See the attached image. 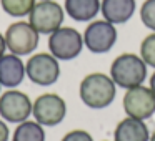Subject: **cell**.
I'll list each match as a JSON object with an SVG mask.
<instances>
[{
  "mask_svg": "<svg viewBox=\"0 0 155 141\" xmlns=\"http://www.w3.org/2000/svg\"><path fill=\"white\" fill-rule=\"evenodd\" d=\"M80 100L92 110H104L110 106L117 95V85L105 73H90L80 81Z\"/></svg>",
  "mask_w": 155,
  "mask_h": 141,
  "instance_id": "6da1fadb",
  "label": "cell"
},
{
  "mask_svg": "<svg viewBox=\"0 0 155 141\" xmlns=\"http://www.w3.org/2000/svg\"><path fill=\"white\" fill-rule=\"evenodd\" d=\"M110 78L117 86L125 90L138 86L147 78V63L142 60L140 55L122 53L112 61Z\"/></svg>",
  "mask_w": 155,
  "mask_h": 141,
  "instance_id": "7a4b0ae2",
  "label": "cell"
},
{
  "mask_svg": "<svg viewBox=\"0 0 155 141\" xmlns=\"http://www.w3.org/2000/svg\"><path fill=\"white\" fill-rule=\"evenodd\" d=\"M84 35L72 27H60L48 35V50L57 60H74L84 50Z\"/></svg>",
  "mask_w": 155,
  "mask_h": 141,
  "instance_id": "3957f363",
  "label": "cell"
},
{
  "mask_svg": "<svg viewBox=\"0 0 155 141\" xmlns=\"http://www.w3.org/2000/svg\"><path fill=\"white\" fill-rule=\"evenodd\" d=\"M65 18V10L55 0H40L34 5L28 24L40 35H50L62 27Z\"/></svg>",
  "mask_w": 155,
  "mask_h": 141,
  "instance_id": "277c9868",
  "label": "cell"
},
{
  "mask_svg": "<svg viewBox=\"0 0 155 141\" xmlns=\"http://www.w3.org/2000/svg\"><path fill=\"white\" fill-rule=\"evenodd\" d=\"M122 105L127 116L145 121L155 114V93L150 86L143 85L128 88L124 95Z\"/></svg>",
  "mask_w": 155,
  "mask_h": 141,
  "instance_id": "5b68a950",
  "label": "cell"
},
{
  "mask_svg": "<svg viewBox=\"0 0 155 141\" xmlns=\"http://www.w3.org/2000/svg\"><path fill=\"white\" fill-rule=\"evenodd\" d=\"M5 43L10 53L18 55V57H25L30 55L35 48L38 47V33L28 22H14L8 25L7 32H5Z\"/></svg>",
  "mask_w": 155,
  "mask_h": 141,
  "instance_id": "8992f818",
  "label": "cell"
},
{
  "mask_svg": "<svg viewBox=\"0 0 155 141\" xmlns=\"http://www.w3.org/2000/svg\"><path fill=\"white\" fill-rule=\"evenodd\" d=\"M25 73L32 83L50 86L60 77V65L52 53H35L25 63Z\"/></svg>",
  "mask_w": 155,
  "mask_h": 141,
  "instance_id": "52a82bcc",
  "label": "cell"
},
{
  "mask_svg": "<svg viewBox=\"0 0 155 141\" xmlns=\"http://www.w3.org/2000/svg\"><path fill=\"white\" fill-rule=\"evenodd\" d=\"M32 114L42 126H57L67 114V103L57 93H44L34 101Z\"/></svg>",
  "mask_w": 155,
  "mask_h": 141,
  "instance_id": "ba28073f",
  "label": "cell"
},
{
  "mask_svg": "<svg viewBox=\"0 0 155 141\" xmlns=\"http://www.w3.org/2000/svg\"><path fill=\"white\" fill-rule=\"evenodd\" d=\"M34 103L28 95L15 88L0 95V118L7 123H24L32 114Z\"/></svg>",
  "mask_w": 155,
  "mask_h": 141,
  "instance_id": "9c48e42d",
  "label": "cell"
},
{
  "mask_svg": "<svg viewBox=\"0 0 155 141\" xmlns=\"http://www.w3.org/2000/svg\"><path fill=\"white\" fill-rule=\"evenodd\" d=\"M117 42V28L107 20H94L84 32V45L92 53H107Z\"/></svg>",
  "mask_w": 155,
  "mask_h": 141,
  "instance_id": "30bf717a",
  "label": "cell"
},
{
  "mask_svg": "<svg viewBox=\"0 0 155 141\" xmlns=\"http://www.w3.org/2000/svg\"><path fill=\"white\" fill-rule=\"evenodd\" d=\"M27 77L25 73V63L18 55L5 53L0 57V85L7 88H15L24 81Z\"/></svg>",
  "mask_w": 155,
  "mask_h": 141,
  "instance_id": "8fae6325",
  "label": "cell"
},
{
  "mask_svg": "<svg viewBox=\"0 0 155 141\" xmlns=\"http://www.w3.org/2000/svg\"><path fill=\"white\" fill-rule=\"evenodd\" d=\"M135 8H137L135 0H102L100 2V12L104 15V20L114 25L128 22L135 14Z\"/></svg>",
  "mask_w": 155,
  "mask_h": 141,
  "instance_id": "7c38bea8",
  "label": "cell"
},
{
  "mask_svg": "<svg viewBox=\"0 0 155 141\" xmlns=\"http://www.w3.org/2000/svg\"><path fill=\"white\" fill-rule=\"evenodd\" d=\"M114 141H150V131L142 120L127 116L115 128Z\"/></svg>",
  "mask_w": 155,
  "mask_h": 141,
  "instance_id": "4fadbf2b",
  "label": "cell"
},
{
  "mask_svg": "<svg viewBox=\"0 0 155 141\" xmlns=\"http://www.w3.org/2000/svg\"><path fill=\"white\" fill-rule=\"evenodd\" d=\"M64 10L75 22H90L100 12V0H65Z\"/></svg>",
  "mask_w": 155,
  "mask_h": 141,
  "instance_id": "5bb4252c",
  "label": "cell"
},
{
  "mask_svg": "<svg viewBox=\"0 0 155 141\" xmlns=\"http://www.w3.org/2000/svg\"><path fill=\"white\" fill-rule=\"evenodd\" d=\"M12 141H45V130L40 123L27 120L17 124Z\"/></svg>",
  "mask_w": 155,
  "mask_h": 141,
  "instance_id": "9a60e30c",
  "label": "cell"
},
{
  "mask_svg": "<svg viewBox=\"0 0 155 141\" xmlns=\"http://www.w3.org/2000/svg\"><path fill=\"white\" fill-rule=\"evenodd\" d=\"M35 4H37L35 0H0V5H2L4 12L15 18H22V17L30 15Z\"/></svg>",
  "mask_w": 155,
  "mask_h": 141,
  "instance_id": "2e32d148",
  "label": "cell"
},
{
  "mask_svg": "<svg viewBox=\"0 0 155 141\" xmlns=\"http://www.w3.org/2000/svg\"><path fill=\"white\" fill-rule=\"evenodd\" d=\"M140 57L147 63V67L155 68V32L142 40L140 43Z\"/></svg>",
  "mask_w": 155,
  "mask_h": 141,
  "instance_id": "e0dca14e",
  "label": "cell"
},
{
  "mask_svg": "<svg viewBox=\"0 0 155 141\" xmlns=\"http://www.w3.org/2000/svg\"><path fill=\"white\" fill-rule=\"evenodd\" d=\"M140 20L148 30L155 32V0H145L140 7Z\"/></svg>",
  "mask_w": 155,
  "mask_h": 141,
  "instance_id": "ac0fdd59",
  "label": "cell"
},
{
  "mask_svg": "<svg viewBox=\"0 0 155 141\" xmlns=\"http://www.w3.org/2000/svg\"><path fill=\"white\" fill-rule=\"evenodd\" d=\"M62 141H94V138L85 130H72L62 138Z\"/></svg>",
  "mask_w": 155,
  "mask_h": 141,
  "instance_id": "d6986e66",
  "label": "cell"
},
{
  "mask_svg": "<svg viewBox=\"0 0 155 141\" xmlns=\"http://www.w3.org/2000/svg\"><path fill=\"white\" fill-rule=\"evenodd\" d=\"M8 138H10V130L7 126V121L0 118V141H8Z\"/></svg>",
  "mask_w": 155,
  "mask_h": 141,
  "instance_id": "ffe728a7",
  "label": "cell"
},
{
  "mask_svg": "<svg viewBox=\"0 0 155 141\" xmlns=\"http://www.w3.org/2000/svg\"><path fill=\"white\" fill-rule=\"evenodd\" d=\"M5 50H7V43H5V37L0 33V57L5 55Z\"/></svg>",
  "mask_w": 155,
  "mask_h": 141,
  "instance_id": "44dd1931",
  "label": "cell"
},
{
  "mask_svg": "<svg viewBox=\"0 0 155 141\" xmlns=\"http://www.w3.org/2000/svg\"><path fill=\"white\" fill-rule=\"evenodd\" d=\"M150 88H152V91L155 93V71H153V75L150 77Z\"/></svg>",
  "mask_w": 155,
  "mask_h": 141,
  "instance_id": "7402d4cb",
  "label": "cell"
},
{
  "mask_svg": "<svg viewBox=\"0 0 155 141\" xmlns=\"http://www.w3.org/2000/svg\"><path fill=\"white\" fill-rule=\"evenodd\" d=\"M150 141H155V130H153V133L150 134Z\"/></svg>",
  "mask_w": 155,
  "mask_h": 141,
  "instance_id": "603a6c76",
  "label": "cell"
},
{
  "mask_svg": "<svg viewBox=\"0 0 155 141\" xmlns=\"http://www.w3.org/2000/svg\"><path fill=\"white\" fill-rule=\"evenodd\" d=\"M0 86H2V85H0Z\"/></svg>",
  "mask_w": 155,
  "mask_h": 141,
  "instance_id": "cb8c5ba5",
  "label": "cell"
}]
</instances>
